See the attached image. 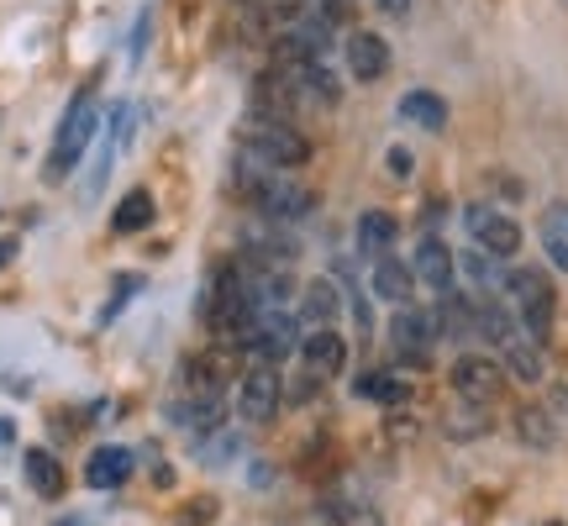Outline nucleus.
Listing matches in <instances>:
<instances>
[{"instance_id":"11","label":"nucleus","mask_w":568,"mask_h":526,"mask_svg":"<svg viewBox=\"0 0 568 526\" xmlns=\"http://www.w3.org/2000/svg\"><path fill=\"white\" fill-rule=\"evenodd\" d=\"M343 316V284L337 280H311L301 290V311H295V322L305 332H326V326H337Z\"/></svg>"},{"instance_id":"13","label":"nucleus","mask_w":568,"mask_h":526,"mask_svg":"<svg viewBox=\"0 0 568 526\" xmlns=\"http://www.w3.org/2000/svg\"><path fill=\"white\" fill-rule=\"evenodd\" d=\"M138 468V453L132 447H95L90 464H84V485L90 489H122Z\"/></svg>"},{"instance_id":"30","label":"nucleus","mask_w":568,"mask_h":526,"mask_svg":"<svg viewBox=\"0 0 568 526\" xmlns=\"http://www.w3.org/2000/svg\"><path fill=\"white\" fill-rule=\"evenodd\" d=\"M552 526H564V522H552Z\"/></svg>"},{"instance_id":"29","label":"nucleus","mask_w":568,"mask_h":526,"mask_svg":"<svg viewBox=\"0 0 568 526\" xmlns=\"http://www.w3.org/2000/svg\"><path fill=\"white\" fill-rule=\"evenodd\" d=\"M11 443H17V426H11L6 416H0V447H11Z\"/></svg>"},{"instance_id":"1","label":"nucleus","mask_w":568,"mask_h":526,"mask_svg":"<svg viewBox=\"0 0 568 526\" xmlns=\"http://www.w3.org/2000/svg\"><path fill=\"white\" fill-rule=\"evenodd\" d=\"M237 153H247L253 163H264L274 174H290V169H305V163H311V138H305L301 127L280 122V117H258V111H253L243 127Z\"/></svg>"},{"instance_id":"28","label":"nucleus","mask_w":568,"mask_h":526,"mask_svg":"<svg viewBox=\"0 0 568 526\" xmlns=\"http://www.w3.org/2000/svg\"><path fill=\"white\" fill-rule=\"evenodd\" d=\"M11 259H17V237H0V269H6Z\"/></svg>"},{"instance_id":"25","label":"nucleus","mask_w":568,"mask_h":526,"mask_svg":"<svg viewBox=\"0 0 568 526\" xmlns=\"http://www.w3.org/2000/svg\"><path fill=\"white\" fill-rule=\"evenodd\" d=\"M116 284H122V290H116V295L105 301V311H101V326L111 322V316H116V311H122V305L132 301V295H138V274H122V280H116Z\"/></svg>"},{"instance_id":"16","label":"nucleus","mask_w":568,"mask_h":526,"mask_svg":"<svg viewBox=\"0 0 568 526\" xmlns=\"http://www.w3.org/2000/svg\"><path fill=\"white\" fill-rule=\"evenodd\" d=\"M500 368H506L510 380H521V385H542V374H548V364H542V347L531 343L527 332H516V337H506V343H500Z\"/></svg>"},{"instance_id":"6","label":"nucleus","mask_w":568,"mask_h":526,"mask_svg":"<svg viewBox=\"0 0 568 526\" xmlns=\"http://www.w3.org/2000/svg\"><path fill=\"white\" fill-rule=\"evenodd\" d=\"M432 343H437V322H432V311L400 305V311L389 316V347H395V358H400V364L426 368V358H432Z\"/></svg>"},{"instance_id":"8","label":"nucleus","mask_w":568,"mask_h":526,"mask_svg":"<svg viewBox=\"0 0 568 526\" xmlns=\"http://www.w3.org/2000/svg\"><path fill=\"white\" fill-rule=\"evenodd\" d=\"M247 353L264 368L284 364L290 353H301V322H295L290 311H264L258 326H253V337H247Z\"/></svg>"},{"instance_id":"9","label":"nucleus","mask_w":568,"mask_h":526,"mask_svg":"<svg viewBox=\"0 0 568 526\" xmlns=\"http://www.w3.org/2000/svg\"><path fill=\"white\" fill-rule=\"evenodd\" d=\"M410 274H416V284H426L432 295H453V290H458V259H453V247H447L443 237H422V243H416Z\"/></svg>"},{"instance_id":"7","label":"nucleus","mask_w":568,"mask_h":526,"mask_svg":"<svg viewBox=\"0 0 568 526\" xmlns=\"http://www.w3.org/2000/svg\"><path fill=\"white\" fill-rule=\"evenodd\" d=\"M280 401H284V385H280V374L274 368H247L243 380H237V422L243 426H268L274 422V411H280Z\"/></svg>"},{"instance_id":"17","label":"nucleus","mask_w":568,"mask_h":526,"mask_svg":"<svg viewBox=\"0 0 568 526\" xmlns=\"http://www.w3.org/2000/svg\"><path fill=\"white\" fill-rule=\"evenodd\" d=\"M222 385H226L222 353H205V358H190V364H184V390H190L195 401H222Z\"/></svg>"},{"instance_id":"22","label":"nucleus","mask_w":568,"mask_h":526,"mask_svg":"<svg viewBox=\"0 0 568 526\" xmlns=\"http://www.w3.org/2000/svg\"><path fill=\"white\" fill-rule=\"evenodd\" d=\"M400 237V222L389 216V211H364L358 216V247L374 253V259H389V243Z\"/></svg>"},{"instance_id":"15","label":"nucleus","mask_w":568,"mask_h":526,"mask_svg":"<svg viewBox=\"0 0 568 526\" xmlns=\"http://www.w3.org/2000/svg\"><path fill=\"white\" fill-rule=\"evenodd\" d=\"M368 290L379 295V301H389L395 311L400 305H410V290H416V274H410V263L406 259H374V274H368Z\"/></svg>"},{"instance_id":"10","label":"nucleus","mask_w":568,"mask_h":526,"mask_svg":"<svg viewBox=\"0 0 568 526\" xmlns=\"http://www.w3.org/2000/svg\"><path fill=\"white\" fill-rule=\"evenodd\" d=\"M347 74L358 84H379L389 74V42L379 32H347Z\"/></svg>"},{"instance_id":"3","label":"nucleus","mask_w":568,"mask_h":526,"mask_svg":"<svg viewBox=\"0 0 568 526\" xmlns=\"http://www.w3.org/2000/svg\"><path fill=\"white\" fill-rule=\"evenodd\" d=\"M95 127H101V111H95V84H84L80 95L69 101L59 122V138H53V153H48V180H69L74 169H80L84 148L95 138Z\"/></svg>"},{"instance_id":"18","label":"nucleus","mask_w":568,"mask_h":526,"mask_svg":"<svg viewBox=\"0 0 568 526\" xmlns=\"http://www.w3.org/2000/svg\"><path fill=\"white\" fill-rule=\"evenodd\" d=\"M395 111H400L410 127H422V132H443L447 127V101L437 90H406Z\"/></svg>"},{"instance_id":"21","label":"nucleus","mask_w":568,"mask_h":526,"mask_svg":"<svg viewBox=\"0 0 568 526\" xmlns=\"http://www.w3.org/2000/svg\"><path fill=\"white\" fill-rule=\"evenodd\" d=\"M516 437L527 447H537V453H548V447L558 443V422H552L548 405H521V411H516Z\"/></svg>"},{"instance_id":"19","label":"nucleus","mask_w":568,"mask_h":526,"mask_svg":"<svg viewBox=\"0 0 568 526\" xmlns=\"http://www.w3.org/2000/svg\"><path fill=\"white\" fill-rule=\"evenodd\" d=\"M537 237H542V253H548L552 269L568 274V201H552L537 222Z\"/></svg>"},{"instance_id":"4","label":"nucleus","mask_w":568,"mask_h":526,"mask_svg":"<svg viewBox=\"0 0 568 526\" xmlns=\"http://www.w3.org/2000/svg\"><path fill=\"white\" fill-rule=\"evenodd\" d=\"M464 226H468V243L479 247L485 259H516L521 253V222L510 211H500V205L474 201L464 211Z\"/></svg>"},{"instance_id":"24","label":"nucleus","mask_w":568,"mask_h":526,"mask_svg":"<svg viewBox=\"0 0 568 526\" xmlns=\"http://www.w3.org/2000/svg\"><path fill=\"white\" fill-rule=\"evenodd\" d=\"M447 437H458V443H464V437H485L489 432V411L485 405H468V401H458V411H447Z\"/></svg>"},{"instance_id":"23","label":"nucleus","mask_w":568,"mask_h":526,"mask_svg":"<svg viewBox=\"0 0 568 526\" xmlns=\"http://www.w3.org/2000/svg\"><path fill=\"white\" fill-rule=\"evenodd\" d=\"M358 395H364V401H379L385 405V411H400V405L410 401V385L406 380H395V374H385V368H368V374H358Z\"/></svg>"},{"instance_id":"5","label":"nucleus","mask_w":568,"mask_h":526,"mask_svg":"<svg viewBox=\"0 0 568 526\" xmlns=\"http://www.w3.org/2000/svg\"><path fill=\"white\" fill-rule=\"evenodd\" d=\"M447 385L468 405H495L506 395V368H500V358H489V353H458L453 368H447Z\"/></svg>"},{"instance_id":"12","label":"nucleus","mask_w":568,"mask_h":526,"mask_svg":"<svg viewBox=\"0 0 568 526\" xmlns=\"http://www.w3.org/2000/svg\"><path fill=\"white\" fill-rule=\"evenodd\" d=\"M301 364H305V374H316V380L343 374L347 368V337L337 332V326H326V332H305L301 337Z\"/></svg>"},{"instance_id":"26","label":"nucleus","mask_w":568,"mask_h":526,"mask_svg":"<svg viewBox=\"0 0 568 526\" xmlns=\"http://www.w3.org/2000/svg\"><path fill=\"white\" fill-rule=\"evenodd\" d=\"M389 174H400V180L410 174V153H406V148H389Z\"/></svg>"},{"instance_id":"2","label":"nucleus","mask_w":568,"mask_h":526,"mask_svg":"<svg viewBox=\"0 0 568 526\" xmlns=\"http://www.w3.org/2000/svg\"><path fill=\"white\" fill-rule=\"evenodd\" d=\"M506 295H510V311H516V326L542 347L552 337V316H558V290H552V280L542 269H516L506 280Z\"/></svg>"},{"instance_id":"14","label":"nucleus","mask_w":568,"mask_h":526,"mask_svg":"<svg viewBox=\"0 0 568 526\" xmlns=\"http://www.w3.org/2000/svg\"><path fill=\"white\" fill-rule=\"evenodd\" d=\"M21 474H27L32 495H42V500H59L63 489H69V474H63V464L48 447H27V453H21Z\"/></svg>"},{"instance_id":"20","label":"nucleus","mask_w":568,"mask_h":526,"mask_svg":"<svg viewBox=\"0 0 568 526\" xmlns=\"http://www.w3.org/2000/svg\"><path fill=\"white\" fill-rule=\"evenodd\" d=\"M153 216H159L153 195H148V190H126L122 201H116V211H111V232H122V237L148 232V226H153Z\"/></svg>"},{"instance_id":"27","label":"nucleus","mask_w":568,"mask_h":526,"mask_svg":"<svg viewBox=\"0 0 568 526\" xmlns=\"http://www.w3.org/2000/svg\"><path fill=\"white\" fill-rule=\"evenodd\" d=\"M374 6H379V11H389V17H406L416 0H374Z\"/></svg>"}]
</instances>
